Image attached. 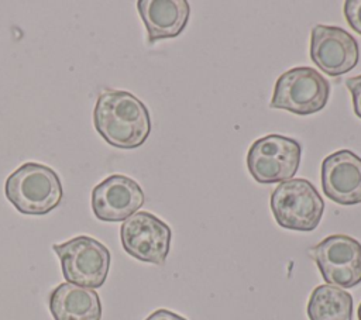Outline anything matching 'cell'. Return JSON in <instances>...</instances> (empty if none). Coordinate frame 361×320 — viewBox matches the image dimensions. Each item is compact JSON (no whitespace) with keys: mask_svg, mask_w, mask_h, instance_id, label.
Returning a JSON list of instances; mask_svg holds the SVG:
<instances>
[{"mask_svg":"<svg viewBox=\"0 0 361 320\" xmlns=\"http://www.w3.org/2000/svg\"><path fill=\"white\" fill-rule=\"evenodd\" d=\"M329 96L330 85L322 73L309 66H299L278 78L271 107L307 116L324 109Z\"/></svg>","mask_w":361,"mask_h":320,"instance_id":"cell-5","label":"cell"},{"mask_svg":"<svg viewBox=\"0 0 361 320\" xmlns=\"http://www.w3.org/2000/svg\"><path fill=\"white\" fill-rule=\"evenodd\" d=\"M307 316L310 320H351L353 297L341 288L320 285L309 297Z\"/></svg>","mask_w":361,"mask_h":320,"instance_id":"cell-14","label":"cell"},{"mask_svg":"<svg viewBox=\"0 0 361 320\" xmlns=\"http://www.w3.org/2000/svg\"><path fill=\"white\" fill-rule=\"evenodd\" d=\"M52 250L59 257L66 282L89 289L104 283L110 268V251L100 241L79 235L62 244H54Z\"/></svg>","mask_w":361,"mask_h":320,"instance_id":"cell-4","label":"cell"},{"mask_svg":"<svg viewBox=\"0 0 361 320\" xmlns=\"http://www.w3.org/2000/svg\"><path fill=\"white\" fill-rule=\"evenodd\" d=\"M324 282L348 289L361 282V244L358 240L334 234L309 251Z\"/></svg>","mask_w":361,"mask_h":320,"instance_id":"cell-7","label":"cell"},{"mask_svg":"<svg viewBox=\"0 0 361 320\" xmlns=\"http://www.w3.org/2000/svg\"><path fill=\"white\" fill-rule=\"evenodd\" d=\"M54 320H100L102 302L94 289L69 282L58 285L49 295Z\"/></svg>","mask_w":361,"mask_h":320,"instance_id":"cell-13","label":"cell"},{"mask_svg":"<svg viewBox=\"0 0 361 320\" xmlns=\"http://www.w3.org/2000/svg\"><path fill=\"white\" fill-rule=\"evenodd\" d=\"M4 192L8 202L23 214H47L62 200L58 173L38 162H27L16 169L7 178Z\"/></svg>","mask_w":361,"mask_h":320,"instance_id":"cell-2","label":"cell"},{"mask_svg":"<svg viewBox=\"0 0 361 320\" xmlns=\"http://www.w3.org/2000/svg\"><path fill=\"white\" fill-rule=\"evenodd\" d=\"M344 16L348 25L361 35V0H347L344 3Z\"/></svg>","mask_w":361,"mask_h":320,"instance_id":"cell-15","label":"cell"},{"mask_svg":"<svg viewBox=\"0 0 361 320\" xmlns=\"http://www.w3.org/2000/svg\"><path fill=\"white\" fill-rule=\"evenodd\" d=\"M357 39L334 25H314L310 35V59L326 75L348 73L358 63Z\"/></svg>","mask_w":361,"mask_h":320,"instance_id":"cell-9","label":"cell"},{"mask_svg":"<svg viewBox=\"0 0 361 320\" xmlns=\"http://www.w3.org/2000/svg\"><path fill=\"white\" fill-rule=\"evenodd\" d=\"M324 195L343 206L361 203V158L350 149H340L322 164Z\"/></svg>","mask_w":361,"mask_h":320,"instance_id":"cell-11","label":"cell"},{"mask_svg":"<svg viewBox=\"0 0 361 320\" xmlns=\"http://www.w3.org/2000/svg\"><path fill=\"white\" fill-rule=\"evenodd\" d=\"M345 85L351 93L353 97V107L354 113L358 118H361V75L348 78L345 80Z\"/></svg>","mask_w":361,"mask_h":320,"instance_id":"cell-16","label":"cell"},{"mask_svg":"<svg viewBox=\"0 0 361 320\" xmlns=\"http://www.w3.org/2000/svg\"><path fill=\"white\" fill-rule=\"evenodd\" d=\"M300 144L289 137L269 134L254 141L247 154L251 176L259 183H276L292 179L300 165Z\"/></svg>","mask_w":361,"mask_h":320,"instance_id":"cell-6","label":"cell"},{"mask_svg":"<svg viewBox=\"0 0 361 320\" xmlns=\"http://www.w3.org/2000/svg\"><path fill=\"white\" fill-rule=\"evenodd\" d=\"M96 131L117 148L133 149L151 133V117L145 104L126 90H104L93 110Z\"/></svg>","mask_w":361,"mask_h":320,"instance_id":"cell-1","label":"cell"},{"mask_svg":"<svg viewBox=\"0 0 361 320\" xmlns=\"http://www.w3.org/2000/svg\"><path fill=\"white\" fill-rule=\"evenodd\" d=\"M358 320H361V303L358 306Z\"/></svg>","mask_w":361,"mask_h":320,"instance_id":"cell-18","label":"cell"},{"mask_svg":"<svg viewBox=\"0 0 361 320\" xmlns=\"http://www.w3.org/2000/svg\"><path fill=\"white\" fill-rule=\"evenodd\" d=\"M145 320H188L171 310L166 309H158L154 313H151Z\"/></svg>","mask_w":361,"mask_h":320,"instance_id":"cell-17","label":"cell"},{"mask_svg":"<svg viewBox=\"0 0 361 320\" xmlns=\"http://www.w3.org/2000/svg\"><path fill=\"white\" fill-rule=\"evenodd\" d=\"M271 210L281 227L312 231L323 217L324 202L313 183L302 178H292L272 190Z\"/></svg>","mask_w":361,"mask_h":320,"instance_id":"cell-3","label":"cell"},{"mask_svg":"<svg viewBox=\"0 0 361 320\" xmlns=\"http://www.w3.org/2000/svg\"><path fill=\"white\" fill-rule=\"evenodd\" d=\"M137 8L151 44L178 37L185 30L190 14L186 0H138Z\"/></svg>","mask_w":361,"mask_h":320,"instance_id":"cell-12","label":"cell"},{"mask_svg":"<svg viewBox=\"0 0 361 320\" xmlns=\"http://www.w3.org/2000/svg\"><path fill=\"white\" fill-rule=\"evenodd\" d=\"M171 228L148 211H137L123 221L120 238L124 251L138 261L162 265L171 245Z\"/></svg>","mask_w":361,"mask_h":320,"instance_id":"cell-8","label":"cell"},{"mask_svg":"<svg viewBox=\"0 0 361 320\" xmlns=\"http://www.w3.org/2000/svg\"><path fill=\"white\" fill-rule=\"evenodd\" d=\"M144 202L141 186L126 175H110L92 190V210L102 221H124Z\"/></svg>","mask_w":361,"mask_h":320,"instance_id":"cell-10","label":"cell"}]
</instances>
